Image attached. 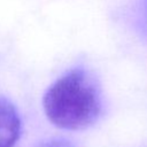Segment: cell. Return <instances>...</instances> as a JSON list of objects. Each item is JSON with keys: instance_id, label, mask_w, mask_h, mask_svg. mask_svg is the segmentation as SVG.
Masks as SVG:
<instances>
[{"instance_id": "6da1fadb", "label": "cell", "mask_w": 147, "mask_h": 147, "mask_svg": "<svg viewBox=\"0 0 147 147\" xmlns=\"http://www.w3.org/2000/svg\"><path fill=\"white\" fill-rule=\"evenodd\" d=\"M48 121L63 130L79 131L93 125L101 115L99 87L84 69H72L56 79L42 98Z\"/></svg>"}, {"instance_id": "7a4b0ae2", "label": "cell", "mask_w": 147, "mask_h": 147, "mask_svg": "<svg viewBox=\"0 0 147 147\" xmlns=\"http://www.w3.org/2000/svg\"><path fill=\"white\" fill-rule=\"evenodd\" d=\"M21 134V118L15 106L0 95V147H14Z\"/></svg>"}, {"instance_id": "3957f363", "label": "cell", "mask_w": 147, "mask_h": 147, "mask_svg": "<svg viewBox=\"0 0 147 147\" xmlns=\"http://www.w3.org/2000/svg\"><path fill=\"white\" fill-rule=\"evenodd\" d=\"M38 147H74V145L71 144V141L63 139V138H54V139H49L47 141L41 142Z\"/></svg>"}]
</instances>
